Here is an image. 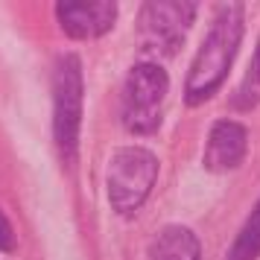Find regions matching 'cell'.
Segmentation results:
<instances>
[{"label":"cell","instance_id":"obj_1","mask_svg":"<svg viewBox=\"0 0 260 260\" xmlns=\"http://www.w3.org/2000/svg\"><path fill=\"white\" fill-rule=\"evenodd\" d=\"M240 38H243V6L228 3V6L219 9L199 56L193 59V68H190L187 82H184L187 106H202L205 100H211L219 91V85L225 82V76L231 71Z\"/></svg>","mask_w":260,"mask_h":260},{"label":"cell","instance_id":"obj_2","mask_svg":"<svg viewBox=\"0 0 260 260\" xmlns=\"http://www.w3.org/2000/svg\"><path fill=\"white\" fill-rule=\"evenodd\" d=\"M199 3H143L138 12V47L152 59H173L196 21Z\"/></svg>","mask_w":260,"mask_h":260},{"label":"cell","instance_id":"obj_3","mask_svg":"<svg viewBox=\"0 0 260 260\" xmlns=\"http://www.w3.org/2000/svg\"><path fill=\"white\" fill-rule=\"evenodd\" d=\"M170 91V76L158 61L135 64L123 85V123L135 135H152L161 126L164 100Z\"/></svg>","mask_w":260,"mask_h":260},{"label":"cell","instance_id":"obj_4","mask_svg":"<svg viewBox=\"0 0 260 260\" xmlns=\"http://www.w3.org/2000/svg\"><path fill=\"white\" fill-rule=\"evenodd\" d=\"M158 178V158L143 146H123L108 161V202L117 213L138 211Z\"/></svg>","mask_w":260,"mask_h":260},{"label":"cell","instance_id":"obj_5","mask_svg":"<svg viewBox=\"0 0 260 260\" xmlns=\"http://www.w3.org/2000/svg\"><path fill=\"white\" fill-rule=\"evenodd\" d=\"M79 123H82V64L68 53L56 61L53 73V132L61 155L73 158L79 146Z\"/></svg>","mask_w":260,"mask_h":260},{"label":"cell","instance_id":"obj_6","mask_svg":"<svg viewBox=\"0 0 260 260\" xmlns=\"http://www.w3.org/2000/svg\"><path fill=\"white\" fill-rule=\"evenodd\" d=\"M61 29L71 38H100L117 21V3L111 0H64L56 3Z\"/></svg>","mask_w":260,"mask_h":260},{"label":"cell","instance_id":"obj_7","mask_svg":"<svg viewBox=\"0 0 260 260\" xmlns=\"http://www.w3.org/2000/svg\"><path fill=\"white\" fill-rule=\"evenodd\" d=\"M246 129L234 120H216L205 141V167L211 173H231L246 158Z\"/></svg>","mask_w":260,"mask_h":260},{"label":"cell","instance_id":"obj_8","mask_svg":"<svg viewBox=\"0 0 260 260\" xmlns=\"http://www.w3.org/2000/svg\"><path fill=\"white\" fill-rule=\"evenodd\" d=\"M149 260H202L199 257V240L193 231L181 225H170L155 237Z\"/></svg>","mask_w":260,"mask_h":260},{"label":"cell","instance_id":"obj_9","mask_svg":"<svg viewBox=\"0 0 260 260\" xmlns=\"http://www.w3.org/2000/svg\"><path fill=\"white\" fill-rule=\"evenodd\" d=\"M254 257H260V202L254 205L248 222L243 225V231L237 234L234 246L228 251V260H254Z\"/></svg>","mask_w":260,"mask_h":260},{"label":"cell","instance_id":"obj_10","mask_svg":"<svg viewBox=\"0 0 260 260\" xmlns=\"http://www.w3.org/2000/svg\"><path fill=\"white\" fill-rule=\"evenodd\" d=\"M260 103V44L254 50V56H251V64H248V73L243 85H240V91L234 96V106L237 108H251Z\"/></svg>","mask_w":260,"mask_h":260},{"label":"cell","instance_id":"obj_11","mask_svg":"<svg viewBox=\"0 0 260 260\" xmlns=\"http://www.w3.org/2000/svg\"><path fill=\"white\" fill-rule=\"evenodd\" d=\"M12 248V228H9V219L0 211V251H9Z\"/></svg>","mask_w":260,"mask_h":260}]
</instances>
